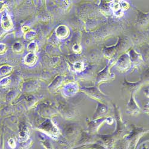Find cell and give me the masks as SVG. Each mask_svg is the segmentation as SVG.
I'll use <instances>...</instances> for the list:
<instances>
[{"label":"cell","mask_w":149,"mask_h":149,"mask_svg":"<svg viewBox=\"0 0 149 149\" xmlns=\"http://www.w3.org/2000/svg\"><path fill=\"white\" fill-rule=\"evenodd\" d=\"M120 4V6H122V7L124 9H127V8H128V7H129L128 4L127 2L123 1H122Z\"/></svg>","instance_id":"7a4b0ae2"},{"label":"cell","mask_w":149,"mask_h":149,"mask_svg":"<svg viewBox=\"0 0 149 149\" xmlns=\"http://www.w3.org/2000/svg\"><path fill=\"white\" fill-rule=\"evenodd\" d=\"M111 7L113 10L115 15L118 16H120L122 15V11L120 8V4H118V3H113L111 5Z\"/></svg>","instance_id":"6da1fadb"}]
</instances>
